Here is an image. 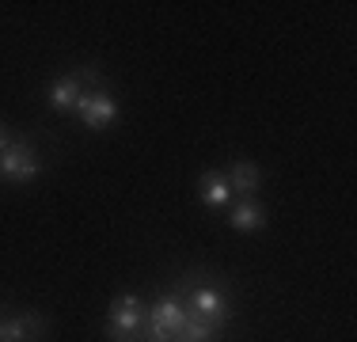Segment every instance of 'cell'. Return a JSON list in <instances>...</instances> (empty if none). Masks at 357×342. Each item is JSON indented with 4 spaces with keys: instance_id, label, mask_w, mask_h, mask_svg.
Returning a JSON list of instances; mask_svg holds the SVG:
<instances>
[{
    "instance_id": "2",
    "label": "cell",
    "mask_w": 357,
    "mask_h": 342,
    "mask_svg": "<svg viewBox=\"0 0 357 342\" xmlns=\"http://www.w3.org/2000/svg\"><path fill=\"white\" fill-rule=\"evenodd\" d=\"M38 171H42V152L31 137H15V141L0 152V179H4V183H12V186L31 183V179H38Z\"/></svg>"
},
{
    "instance_id": "9",
    "label": "cell",
    "mask_w": 357,
    "mask_h": 342,
    "mask_svg": "<svg viewBox=\"0 0 357 342\" xmlns=\"http://www.w3.org/2000/svg\"><path fill=\"white\" fill-rule=\"evenodd\" d=\"M266 205L259 198H240V205L232 209V217H228V225L236 228V232H262L266 228Z\"/></svg>"
},
{
    "instance_id": "8",
    "label": "cell",
    "mask_w": 357,
    "mask_h": 342,
    "mask_svg": "<svg viewBox=\"0 0 357 342\" xmlns=\"http://www.w3.org/2000/svg\"><path fill=\"white\" fill-rule=\"evenodd\" d=\"M225 179H228V186H232V194L255 198V191H259V183H262V171L255 168V160L240 156V160H232V164L225 168Z\"/></svg>"
},
{
    "instance_id": "7",
    "label": "cell",
    "mask_w": 357,
    "mask_h": 342,
    "mask_svg": "<svg viewBox=\"0 0 357 342\" xmlns=\"http://www.w3.org/2000/svg\"><path fill=\"white\" fill-rule=\"evenodd\" d=\"M198 198L202 205H209V209H220V205L232 202V186H228L225 171L220 168H206L198 175Z\"/></svg>"
},
{
    "instance_id": "11",
    "label": "cell",
    "mask_w": 357,
    "mask_h": 342,
    "mask_svg": "<svg viewBox=\"0 0 357 342\" xmlns=\"http://www.w3.org/2000/svg\"><path fill=\"white\" fill-rule=\"evenodd\" d=\"M12 141H15V133L8 130L4 122H0V152H4V149H8V144H12Z\"/></svg>"
},
{
    "instance_id": "10",
    "label": "cell",
    "mask_w": 357,
    "mask_h": 342,
    "mask_svg": "<svg viewBox=\"0 0 357 342\" xmlns=\"http://www.w3.org/2000/svg\"><path fill=\"white\" fill-rule=\"evenodd\" d=\"M183 301H186V297H183ZM220 339H225V331L213 327L209 320H202L198 312H190V308H186V320H183V327L175 331L172 342H220Z\"/></svg>"
},
{
    "instance_id": "3",
    "label": "cell",
    "mask_w": 357,
    "mask_h": 342,
    "mask_svg": "<svg viewBox=\"0 0 357 342\" xmlns=\"http://www.w3.org/2000/svg\"><path fill=\"white\" fill-rule=\"evenodd\" d=\"M144 308L149 301L137 293H118L107 308V320H103V335L107 339H130L141 335V323H144Z\"/></svg>"
},
{
    "instance_id": "1",
    "label": "cell",
    "mask_w": 357,
    "mask_h": 342,
    "mask_svg": "<svg viewBox=\"0 0 357 342\" xmlns=\"http://www.w3.org/2000/svg\"><path fill=\"white\" fill-rule=\"evenodd\" d=\"M178 285H183V297H186L190 312H198L202 320H209L220 331L228 327V320H232V285H228L225 274L194 267L178 278Z\"/></svg>"
},
{
    "instance_id": "5",
    "label": "cell",
    "mask_w": 357,
    "mask_h": 342,
    "mask_svg": "<svg viewBox=\"0 0 357 342\" xmlns=\"http://www.w3.org/2000/svg\"><path fill=\"white\" fill-rule=\"evenodd\" d=\"M73 114L80 118L88 130H103V126H110L118 118V103L114 96H110V88H99V91H84L80 99H76Z\"/></svg>"
},
{
    "instance_id": "12",
    "label": "cell",
    "mask_w": 357,
    "mask_h": 342,
    "mask_svg": "<svg viewBox=\"0 0 357 342\" xmlns=\"http://www.w3.org/2000/svg\"><path fill=\"white\" fill-rule=\"evenodd\" d=\"M107 342H144L141 335H130V339H107Z\"/></svg>"
},
{
    "instance_id": "6",
    "label": "cell",
    "mask_w": 357,
    "mask_h": 342,
    "mask_svg": "<svg viewBox=\"0 0 357 342\" xmlns=\"http://www.w3.org/2000/svg\"><path fill=\"white\" fill-rule=\"evenodd\" d=\"M84 96V84H80V76L73 73H61L54 84L46 88V103H50V110H57V114H65V110H73L76 107V99Z\"/></svg>"
},
{
    "instance_id": "4",
    "label": "cell",
    "mask_w": 357,
    "mask_h": 342,
    "mask_svg": "<svg viewBox=\"0 0 357 342\" xmlns=\"http://www.w3.org/2000/svg\"><path fill=\"white\" fill-rule=\"evenodd\" d=\"M50 339V315L46 312H20L12 315V308L0 301V342H46Z\"/></svg>"
}]
</instances>
